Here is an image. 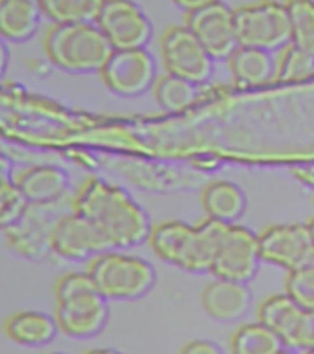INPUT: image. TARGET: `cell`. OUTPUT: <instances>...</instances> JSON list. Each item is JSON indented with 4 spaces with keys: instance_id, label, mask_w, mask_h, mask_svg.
<instances>
[{
    "instance_id": "24",
    "label": "cell",
    "mask_w": 314,
    "mask_h": 354,
    "mask_svg": "<svg viewBox=\"0 0 314 354\" xmlns=\"http://www.w3.org/2000/svg\"><path fill=\"white\" fill-rule=\"evenodd\" d=\"M28 208L26 199L17 188L11 161L0 154V230L20 219Z\"/></svg>"
},
{
    "instance_id": "37",
    "label": "cell",
    "mask_w": 314,
    "mask_h": 354,
    "mask_svg": "<svg viewBox=\"0 0 314 354\" xmlns=\"http://www.w3.org/2000/svg\"><path fill=\"white\" fill-rule=\"evenodd\" d=\"M313 203H314V199H313Z\"/></svg>"
},
{
    "instance_id": "20",
    "label": "cell",
    "mask_w": 314,
    "mask_h": 354,
    "mask_svg": "<svg viewBox=\"0 0 314 354\" xmlns=\"http://www.w3.org/2000/svg\"><path fill=\"white\" fill-rule=\"evenodd\" d=\"M227 61L232 77L242 88L264 85L276 75V61L268 50L239 46Z\"/></svg>"
},
{
    "instance_id": "31",
    "label": "cell",
    "mask_w": 314,
    "mask_h": 354,
    "mask_svg": "<svg viewBox=\"0 0 314 354\" xmlns=\"http://www.w3.org/2000/svg\"><path fill=\"white\" fill-rule=\"evenodd\" d=\"M171 1L178 9L184 11L186 14H189V12H193L202 8L210 6L217 0H171Z\"/></svg>"
},
{
    "instance_id": "8",
    "label": "cell",
    "mask_w": 314,
    "mask_h": 354,
    "mask_svg": "<svg viewBox=\"0 0 314 354\" xmlns=\"http://www.w3.org/2000/svg\"><path fill=\"white\" fill-rule=\"evenodd\" d=\"M99 74L112 94L124 99L146 94L159 77L154 55L146 48L113 50Z\"/></svg>"
},
{
    "instance_id": "28",
    "label": "cell",
    "mask_w": 314,
    "mask_h": 354,
    "mask_svg": "<svg viewBox=\"0 0 314 354\" xmlns=\"http://www.w3.org/2000/svg\"><path fill=\"white\" fill-rule=\"evenodd\" d=\"M286 294L306 310L314 309V268L300 266L288 271L285 282Z\"/></svg>"
},
{
    "instance_id": "30",
    "label": "cell",
    "mask_w": 314,
    "mask_h": 354,
    "mask_svg": "<svg viewBox=\"0 0 314 354\" xmlns=\"http://www.w3.org/2000/svg\"><path fill=\"white\" fill-rule=\"evenodd\" d=\"M182 353L188 354H216L220 353L221 349L215 343L205 341V339H194L186 343L181 349Z\"/></svg>"
},
{
    "instance_id": "32",
    "label": "cell",
    "mask_w": 314,
    "mask_h": 354,
    "mask_svg": "<svg viewBox=\"0 0 314 354\" xmlns=\"http://www.w3.org/2000/svg\"><path fill=\"white\" fill-rule=\"evenodd\" d=\"M9 63H10V53L8 50V46L6 41L0 39V80L6 77Z\"/></svg>"
},
{
    "instance_id": "4",
    "label": "cell",
    "mask_w": 314,
    "mask_h": 354,
    "mask_svg": "<svg viewBox=\"0 0 314 354\" xmlns=\"http://www.w3.org/2000/svg\"><path fill=\"white\" fill-rule=\"evenodd\" d=\"M48 61L72 74L99 73L113 48L95 22L52 24L43 36Z\"/></svg>"
},
{
    "instance_id": "17",
    "label": "cell",
    "mask_w": 314,
    "mask_h": 354,
    "mask_svg": "<svg viewBox=\"0 0 314 354\" xmlns=\"http://www.w3.org/2000/svg\"><path fill=\"white\" fill-rule=\"evenodd\" d=\"M6 338L22 347H43L55 341L59 327L55 315L41 310H19L3 324Z\"/></svg>"
},
{
    "instance_id": "6",
    "label": "cell",
    "mask_w": 314,
    "mask_h": 354,
    "mask_svg": "<svg viewBox=\"0 0 314 354\" xmlns=\"http://www.w3.org/2000/svg\"><path fill=\"white\" fill-rule=\"evenodd\" d=\"M238 44L275 52L291 44V30L285 3L260 0L235 9Z\"/></svg>"
},
{
    "instance_id": "29",
    "label": "cell",
    "mask_w": 314,
    "mask_h": 354,
    "mask_svg": "<svg viewBox=\"0 0 314 354\" xmlns=\"http://www.w3.org/2000/svg\"><path fill=\"white\" fill-rule=\"evenodd\" d=\"M295 349L314 352V309L304 310L296 336Z\"/></svg>"
},
{
    "instance_id": "15",
    "label": "cell",
    "mask_w": 314,
    "mask_h": 354,
    "mask_svg": "<svg viewBox=\"0 0 314 354\" xmlns=\"http://www.w3.org/2000/svg\"><path fill=\"white\" fill-rule=\"evenodd\" d=\"M206 315L221 322L239 320L252 308V294L246 283L222 278L205 286L200 297Z\"/></svg>"
},
{
    "instance_id": "27",
    "label": "cell",
    "mask_w": 314,
    "mask_h": 354,
    "mask_svg": "<svg viewBox=\"0 0 314 354\" xmlns=\"http://www.w3.org/2000/svg\"><path fill=\"white\" fill-rule=\"evenodd\" d=\"M291 44L314 52V0H286Z\"/></svg>"
},
{
    "instance_id": "36",
    "label": "cell",
    "mask_w": 314,
    "mask_h": 354,
    "mask_svg": "<svg viewBox=\"0 0 314 354\" xmlns=\"http://www.w3.org/2000/svg\"><path fill=\"white\" fill-rule=\"evenodd\" d=\"M30 1H36V3H39V0H30Z\"/></svg>"
},
{
    "instance_id": "13",
    "label": "cell",
    "mask_w": 314,
    "mask_h": 354,
    "mask_svg": "<svg viewBox=\"0 0 314 354\" xmlns=\"http://www.w3.org/2000/svg\"><path fill=\"white\" fill-rule=\"evenodd\" d=\"M53 205H28V210L3 232L15 254L28 260H42L52 254V232L58 216L50 214Z\"/></svg>"
},
{
    "instance_id": "2",
    "label": "cell",
    "mask_w": 314,
    "mask_h": 354,
    "mask_svg": "<svg viewBox=\"0 0 314 354\" xmlns=\"http://www.w3.org/2000/svg\"><path fill=\"white\" fill-rule=\"evenodd\" d=\"M226 223L206 219L198 225L165 221L153 225L150 248L161 261L190 273L210 272Z\"/></svg>"
},
{
    "instance_id": "11",
    "label": "cell",
    "mask_w": 314,
    "mask_h": 354,
    "mask_svg": "<svg viewBox=\"0 0 314 354\" xmlns=\"http://www.w3.org/2000/svg\"><path fill=\"white\" fill-rule=\"evenodd\" d=\"M112 249L92 221L75 210L58 216L52 232V254L63 260L83 262Z\"/></svg>"
},
{
    "instance_id": "34",
    "label": "cell",
    "mask_w": 314,
    "mask_h": 354,
    "mask_svg": "<svg viewBox=\"0 0 314 354\" xmlns=\"http://www.w3.org/2000/svg\"><path fill=\"white\" fill-rule=\"evenodd\" d=\"M300 266H309V267H313L314 268V243L311 245V248H309L308 251H307V254H304L302 263ZM300 266H298V267H300ZM296 268H297V267H296Z\"/></svg>"
},
{
    "instance_id": "22",
    "label": "cell",
    "mask_w": 314,
    "mask_h": 354,
    "mask_svg": "<svg viewBox=\"0 0 314 354\" xmlns=\"http://www.w3.org/2000/svg\"><path fill=\"white\" fill-rule=\"evenodd\" d=\"M231 348L237 354H275L286 349L275 332L260 321L239 327L232 336Z\"/></svg>"
},
{
    "instance_id": "3",
    "label": "cell",
    "mask_w": 314,
    "mask_h": 354,
    "mask_svg": "<svg viewBox=\"0 0 314 354\" xmlns=\"http://www.w3.org/2000/svg\"><path fill=\"white\" fill-rule=\"evenodd\" d=\"M55 317L59 331L75 339L99 336L110 320L108 300L88 272H68L55 286Z\"/></svg>"
},
{
    "instance_id": "26",
    "label": "cell",
    "mask_w": 314,
    "mask_h": 354,
    "mask_svg": "<svg viewBox=\"0 0 314 354\" xmlns=\"http://www.w3.org/2000/svg\"><path fill=\"white\" fill-rule=\"evenodd\" d=\"M314 75V53L290 44L276 61L275 77L280 83L301 82Z\"/></svg>"
},
{
    "instance_id": "7",
    "label": "cell",
    "mask_w": 314,
    "mask_h": 354,
    "mask_svg": "<svg viewBox=\"0 0 314 354\" xmlns=\"http://www.w3.org/2000/svg\"><path fill=\"white\" fill-rule=\"evenodd\" d=\"M160 55L166 73L202 85L214 73L213 57L186 25H173L160 37Z\"/></svg>"
},
{
    "instance_id": "33",
    "label": "cell",
    "mask_w": 314,
    "mask_h": 354,
    "mask_svg": "<svg viewBox=\"0 0 314 354\" xmlns=\"http://www.w3.org/2000/svg\"><path fill=\"white\" fill-rule=\"evenodd\" d=\"M295 174L297 178L304 183H308L314 186V166H306V167H301V169H296Z\"/></svg>"
},
{
    "instance_id": "23",
    "label": "cell",
    "mask_w": 314,
    "mask_h": 354,
    "mask_svg": "<svg viewBox=\"0 0 314 354\" xmlns=\"http://www.w3.org/2000/svg\"><path fill=\"white\" fill-rule=\"evenodd\" d=\"M105 0H39L42 17L55 25L95 22Z\"/></svg>"
},
{
    "instance_id": "25",
    "label": "cell",
    "mask_w": 314,
    "mask_h": 354,
    "mask_svg": "<svg viewBox=\"0 0 314 354\" xmlns=\"http://www.w3.org/2000/svg\"><path fill=\"white\" fill-rule=\"evenodd\" d=\"M198 85L175 77L168 73L157 77L153 93L157 104L166 111L179 112L192 106L197 96Z\"/></svg>"
},
{
    "instance_id": "38",
    "label": "cell",
    "mask_w": 314,
    "mask_h": 354,
    "mask_svg": "<svg viewBox=\"0 0 314 354\" xmlns=\"http://www.w3.org/2000/svg\"><path fill=\"white\" fill-rule=\"evenodd\" d=\"M313 53H314V52H313Z\"/></svg>"
},
{
    "instance_id": "21",
    "label": "cell",
    "mask_w": 314,
    "mask_h": 354,
    "mask_svg": "<svg viewBox=\"0 0 314 354\" xmlns=\"http://www.w3.org/2000/svg\"><path fill=\"white\" fill-rule=\"evenodd\" d=\"M202 205L211 219L233 224L243 216L247 207V198L242 188L236 183L219 180L204 188Z\"/></svg>"
},
{
    "instance_id": "10",
    "label": "cell",
    "mask_w": 314,
    "mask_h": 354,
    "mask_svg": "<svg viewBox=\"0 0 314 354\" xmlns=\"http://www.w3.org/2000/svg\"><path fill=\"white\" fill-rule=\"evenodd\" d=\"M95 24L113 50L146 48L154 36L153 22L134 0H105Z\"/></svg>"
},
{
    "instance_id": "12",
    "label": "cell",
    "mask_w": 314,
    "mask_h": 354,
    "mask_svg": "<svg viewBox=\"0 0 314 354\" xmlns=\"http://www.w3.org/2000/svg\"><path fill=\"white\" fill-rule=\"evenodd\" d=\"M186 26L215 62L227 61L239 47L235 28V9L222 0L187 14Z\"/></svg>"
},
{
    "instance_id": "35",
    "label": "cell",
    "mask_w": 314,
    "mask_h": 354,
    "mask_svg": "<svg viewBox=\"0 0 314 354\" xmlns=\"http://www.w3.org/2000/svg\"><path fill=\"white\" fill-rule=\"evenodd\" d=\"M306 225H307V229H308L309 238L312 240V243H314V218H312Z\"/></svg>"
},
{
    "instance_id": "19",
    "label": "cell",
    "mask_w": 314,
    "mask_h": 354,
    "mask_svg": "<svg viewBox=\"0 0 314 354\" xmlns=\"http://www.w3.org/2000/svg\"><path fill=\"white\" fill-rule=\"evenodd\" d=\"M304 310L286 293L277 294L262 303L258 316L260 322L271 327L279 336L285 348L295 349L296 336Z\"/></svg>"
},
{
    "instance_id": "9",
    "label": "cell",
    "mask_w": 314,
    "mask_h": 354,
    "mask_svg": "<svg viewBox=\"0 0 314 354\" xmlns=\"http://www.w3.org/2000/svg\"><path fill=\"white\" fill-rule=\"evenodd\" d=\"M260 261L259 236L233 223L221 234L210 272L216 278L247 284L257 274Z\"/></svg>"
},
{
    "instance_id": "18",
    "label": "cell",
    "mask_w": 314,
    "mask_h": 354,
    "mask_svg": "<svg viewBox=\"0 0 314 354\" xmlns=\"http://www.w3.org/2000/svg\"><path fill=\"white\" fill-rule=\"evenodd\" d=\"M39 3L30 0H0V39L21 44L32 39L41 24Z\"/></svg>"
},
{
    "instance_id": "1",
    "label": "cell",
    "mask_w": 314,
    "mask_h": 354,
    "mask_svg": "<svg viewBox=\"0 0 314 354\" xmlns=\"http://www.w3.org/2000/svg\"><path fill=\"white\" fill-rule=\"evenodd\" d=\"M72 209L99 227L112 249L129 250L148 243L153 223L148 212L126 188L88 177L72 199Z\"/></svg>"
},
{
    "instance_id": "5",
    "label": "cell",
    "mask_w": 314,
    "mask_h": 354,
    "mask_svg": "<svg viewBox=\"0 0 314 354\" xmlns=\"http://www.w3.org/2000/svg\"><path fill=\"white\" fill-rule=\"evenodd\" d=\"M88 276L108 301H135L154 289L157 272L149 260L110 249L88 261Z\"/></svg>"
},
{
    "instance_id": "16",
    "label": "cell",
    "mask_w": 314,
    "mask_h": 354,
    "mask_svg": "<svg viewBox=\"0 0 314 354\" xmlns=\"http://www.w3.org/2000/svg\"><path fill=\"white\" fill-rule=\"evenodd\" d=\"M17 188L28 205H55L66 196L69 175L57 165H35L15 175Z\"/></svg>"
},
{
    "instance_id": "14",
    "label": "cell",
    "mask_w": 314,
    "mask_h": 354,
    "mask_svg": "<svg viewBox=\"0 0 314 354\" xmlns=\"http://www.w3.org/2000/svg\"><path fill=\"white\" fill-rule=\"evenodd\" d=\"M312 240L306 224H280L259 236L260 259L291 271L302 263Z\"/></svg>"
}]
</instances>
